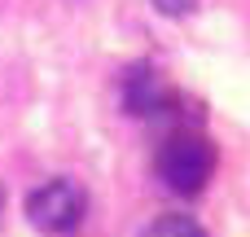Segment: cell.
Here are the masks:
<instances>
[{
    "label": "cell",
    "instance_id": "5b68a950",
    "mask_svg": "<svg viewBox=\"0 0 250 237\" xmlns=\"http://www.w3.org/2000/svg\"><path fill=\"white\" fill-rule=\"evenodd\" d=\"M158 13H167V18H185V13H193L198 9V0H149Z\"/></svg>",
    "mask_w": 250,
    "mask_h": 237
},
{
    "label": "cell",
    "instance_id": "6da1fadb",
    "mask_svg": "<svg viewBox=\"0 0 250 237\" xmlns=\"http://www.w3.org/2000/svg\"><path fill=\"white\" fill-rule=\"evenodd\" d=\"M154 176L163 180L167 194L198 198L215 176V145L193 128H176L154 154Z\"/></svg>",
    "mask_w": 250,
    "mask_h": 237
},
{
    "label": "cell",
    "instance_id": "7a4b0ae2",
    "mask_svg": "<svg viewBox=\"0 0 250 237\" xmlns=\"http://www.w3.org/2000/svg\"><path fill=\"white\" fill-rule=\"evenodd\" d=\"M83 211H88V198L75 180H48L26 198V220L40 233H70L83 224Z\"/></svg>",
    "mask_w": 250,
    "mask_h": 237
},
{
    "label": "cell",
    "instance_id": "3957f363",
    "mask_svg": "<svg viewBox=\"0 0 250 237\" xmlns=\"http://www.w3.org/2000/svg\"><path fill=\"white\" fill-rule=\"evenodd\" d=\"M123 106L136 119H163L180 106V97H176V88H167V79L154 66H132L123 75Z\"/></svg>",
    "mask_w": 250,
    "mask_h": 237
},
{
    "label": "cell",
    "instance_id": "8992f818",
    "mask_svg": "<svg viewBox=\"0 0 250 237\" xmlns=\"http://www.w3.org/2000/svg\"><path fill=\"white\" fill-rule=\"evenodd\" d=\"M0 211H4V189H0Z\"/></svg>",
    "mask_w": 250,
    "mask_h": 237
},
{
    "label": "cell",
    "instance_id": "277c9868",
    "mask_svg": "<svg viewBox=\"0 0 250 237\" xmlns=\"http://www.w3.org/2000/svg\"><path fill=\"white\" fill-rule=\"evenodd\" d=\"M145 237H207V233H202V224L189 220V215H158V220L145 229Z\"/></svg>",
    "mask_w": 250,
    "mask_h": 237
}]
</instances>
